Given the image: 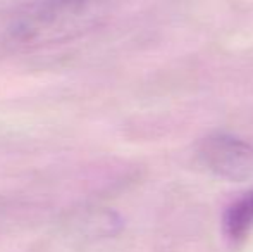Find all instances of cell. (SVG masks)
Instances as JSON below:
<instances>
[{"label": "cell", "mask_w": 253, "mask_h": 252, "mask_svg": "<svg viewBox=\"0 0 253 252\" xmlns=\"http://www.w3.org/2000/svg\"><path fill=\"white\" fill-rule=\"evenodd\" d=\"M224 235L233 242H240L253 230V190L241 195L226 209L222 218Z\"/></svg>", "instance_id": "3957f363"}, {"label": "cell", "mask_w": 253, "mask_h": 252, "mask_svg": "<svg viewBox=\"0 0 253 252\" xmlns=\"http://www.w3.org/2000/svg\"><path fill=\"white\" fill-rule=\"evenodd\" d=\"M198 155L209 171L229 182L253 175V145L229 133H215L200 142Z\"/></svg>", "instance_id": "7a4b0ae2"}, {"label": "cell", "mask_w": 253, "mask_h": 252, "mask_svg": "<svg viewBox=\"0 0 253 252\" xmlns=\"http://www.w3.org/2000/svg\"><path fill=\"white\" fill-rule=\"evenodd\" d=\"M103 5V0H26L9 16L7 45L35 50L71 42L97 26Z\"/></svg>", "instance_id": "6da1fadb"}]
</instances>
